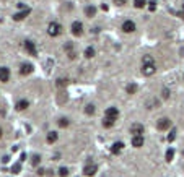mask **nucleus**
Listing matches in <instances>:
<instances>
[{"instance_id":"1","label":"nucleus","mask_w":184,"mask_h":177,"mask_svg":"<svg viewBox=\"0 0 184 177\" xmlns=\"http://www.w3.org/2000/svg\"><path fill=\"white\" fill-rule=\"evenodd\" d=\"M155 72H157V65H155L152 55H145L142 60V73L145 77H152Z\"/></svg>"},{"instance_id":"2","label":"nucleus","mask_w":184,"mask_h":177,"mask_svg":"<svg viewBox=\"0 0 184 177\" xmlns=\"http://www.w3.org/2000/svg\"><path fill=\"white\" fill-rule=\"evenodd\" d=\"M47 33H49V36L57 37L62 33V26L57 21H52V23H49V26H47Z\"/></svg>"},{"instance_id":"3","label":"nucleus","mask_w":184,"mask_h":177,"mask_svg":"<svg viewBox=\"0 0 184 177\" xmlns=\"http://www.w3.org/2000/svg\"><path fill=\"white\" fill-rule=\"evenodd\" d=\"M72 34L73 36H82L83 34V23L82 21H73L72 23Z\"/></svg>"},{"instance_id":"4","label":"nucleus","mask_w":184,"mask_h":177,"mask_svg":"<svg viewBox=\"0 0 184 177\" xmlns=\"http://www.w3.org/2000/svg\"><path fill=\"white\" fill-rule=\"evenodd\" d=\"M171 127V120L168 117H163V119H160V120L157 122V128L158 130H168Z\"/></svg>"},{"instance_id":"5","label":"nucleus","mask_w":184,"mask_h":177,"mask_svg":"<svg viewBox=\"0 0 184 177\" xmlns=\"http://www.w3.org/2000/svg\"><path fill=\"white\" fill-rule=\"evenodd\" d=\"M122 31L124 33H134L135 31V23L132 20H125L122 23Z\"/></svg>"},{"instance_id":"6","label":"nucleus","mask_w":184,"mask_h":177,"mask_svg":"<svg viewBox=\"0 0 184 177\" xmlns=\"http://www.w3.org/2000/svg\"><path fill=\"white\" fill-rule=\"evenodd\" d=\"M104 117H109V119H114V120H117V117H119L117 107H108L106 112H104Z\"/></svg>"},{"instance_id":"7","label":"nucleus","mask_w":184,"mask_h":177,"mask_svg":"<svg viewBox=\"0 0 184 177\" xmlns=\"http://www.w3.org/2000/svg\"><path fill=\"white\" fill-rule=\"evenodd\" d=\"M8 80H10V70L7 67H0V81L7 83Z\"/></svg>"},{"instance_id":"8","label":"nucleus","mask_w":184,"mask_h":177,"mask_svg":"<svg viewBox=\"0 0 184 177\" xmlns=\"http://www.w3.org/2000/svg\"><path fill=\"white\" fill-rule=\"evenodd\" d=\"M130 133H134V136H139L143 133V125L142 124H132L130 125Z\"/></svg>"},{"instance_id":"9","label":"nucleus","mask_w":184,"mask_h":177,"mask_svg":"<svg viewBox=\"0 0 184 177\" xmlns=\"http://www.w3.org/2000/svg\"><path fill=\"white\" fill-rule=\"evenodd\" d=\"M25 49H26V52L30 54V55H36V44H34L33 41H25Z\"/></svg>"},{"instance_id":"10","label":"nucleus","mask_w":184,"mask_h":177,"mask_svg":"<svg viewBox=\"0 0 184 177\" xmlns=\"http://www.w3.org/2000/svg\"><path fill=\"white\" fill-rule=\"evenodd\" d=\"M30 13H31V8H26V10H23V11H18V13L13 15V20L15 21H21V20H25Z\"/></svg>"},{"instance_id":"11","label":"nucleus","mask_w":184,"mask_h":177,"mask_svg":"<svg viewBox=\"0 0 184 177\" xmlns=\"http://www.w3.org/2000/svg\"><path fill=\"white\" fill-rule=\"evenodd\" d=\"M96 171H98L96 164H88V166H85L83 174L87 175V177H91V175H95V174H96Z\"/></svg>"},{"instance_id":"12","label":"nucleus","mask_w":184,"mask_h":177,"mask_svg":"<svg viewBox=\"0 0 184 177\" xmlns=\"http://www.w3.org/2000/svg\"><path fill=\"white\" fill-rule=\"evenodd\" d=\"M122 148H124L122 141H116V143H112V146H111V153L112 155H119V153L122 151Z\"/></svg>"},{"instance_id":"13","label":"nucleus","mask_w":184,"mask_h":177,"mask_svg":"<svg viewBox=\"0 0 184 177\" xmlns=\"http://www.w3.org/2000/svg\"><path fill=\"white\" fill-rule=\"evenodd\" d=\"M33 65L31 64H23L21 65V68H20V73L21 75H30V73H33Z\"/></svg>"},{"instance_id":"14","label":"nucleus","mask_w":184,"mask_h":177,"mask_svg":"<svg viewBox=\"0 0 184 177\" xmlns=\"http://www.w3.org/2000/svg\"><path fill=\"white\" fill-rule=\"evenodd\" d=\"M28 107H30V102H28L26 99H20L18 102H16V111H26Z\"/></svg>"},{"instance_id":"15","label":"nucleus","mask_w":184,"mask_h":177,"mask_svg":"<svg viewBox=\"0 0 184 177\" xmlns=\"http://www.w3.org/2000/svg\"><path fill=\"white\" fill-rule=\"evenodd\" d=\"M132 146H135V148H140V146H143V135H139V136H132Z\"/></svg>"},{"instance_id":"16","label":"nucleus","mask_w":184,"mask_h":177,"mask_svg":"<svg viewBox=\"0 0 184 177\" xmlns=\"http://www.w3.org/2000/svg\"><path fill=\"white\" fill-rule=\"evenodd\" d=\"M85 15H87L88 18L95 16V15H96V8L93 7V5H87V7H85Z\"/></svg>"},{"instance_id":"17","label":"nucleus","mask_w":184,"mask_h":177,"mask_svg":"<svg viewBox=\"0 0 184 177\" xmlns=\"http://www.w3.org/2000/svg\"><path fill=\"white\" fill-rule=\"evenodd\" d=\"M57 136H59V135H57V132H49L46 140H47V143L52 145V143H55V141H57Z\"/></svg>"},{"instance_id":"18","label":"nucleus","mask_w":184,"mask_h":177,"mask_svg":"<svg viewBox=\"0 0 184 177\" xmlns=\"http://www.w3.org/2000/svg\"><path fill=\"white\" fill-rule=\"evenodd\" d=\"M114 119H109V117H104V120H103V127H106V128H111L112 125H114Z\"/></svg>"},{"instance_id":"19","label":"nucleus","mask_w":184,"mask_h":177,"mask_svg":"<svg viewBox=\"0 0 184 177\" xmlns=\"http://www.w3.org/2000/svg\"><path fill=\"white\" fill-rule=\"evenodd\" d=\"M125 89H127L129 94H135L137 93V85L135 83H130V85H127V88H125Z\"/></svg>"},{"instance_id":"20","label":"nucleus","mask_w":184,"mask_h":177,"mask_svg":"<svg viewBox=\"0 0 184 177\" xmlns=\"http://www.w3.org/2000/svg\"><path fill=\"white\" fill-rule=\"evenodd\" d=\"M85 57H87V59L95 57V49L93 47H87V49H85Z\"/></svg>"},{"instance_id":"21","label":"nucleus","mask_w":184,"mask_h":177,"mask_svg":"<svg viewBox=\"0 0 184 177\" xmlns=\"http://www.w3.org/2000/svg\"><path fill=\"white\" fill-rule=\"evenodd\" d=\"M147 5V0H134V7L135 8H143Z\"/></svg>"},{"instance_id":"22","label":"nucleus","mask_w":184,"mask_h":177,"mask_svg":"<svg viewBox=\"0 0 184 177\" xmlns=\"http://www.w3.org/2000/svg\"><path fill=\"white\" fill-rule=\"evenodd\" d=\"M173 158H174V150H173V148H170V150L168 151H166V161H173Z\"/></svg>"},{"instance_id":"23","label":"nucleus","mask_w":184,"mask_h":177,"mask_svg":"<svg viewBox=\"0 0 184 177\" xmlns=\"http://www.w3.org/2000/svg\"><path fill=\"white\" fill-rule=\"evenodd\" d=\"M57 124H59V127L64 128V127H68V124H70V122H68V119L62 117V119H59V122H57Z\"/></svg>"},{"instance_id":"24","label":"nucleus","mask_w":184,"mask_h":177,"mask_svg":"<svg viewBox=\"0 0 184 177\" xmlns=\"http://www.w3.org/2000/svg\"><path fill=\"white\" fill-rule=\"evenodd\" d=\"M20 171H21V164L20 163H15L13 167H11V172H13V174H20Z\"/></svg>"},{"instance_id":"25","label":"nucleus","mask_w":184,"mask_h":177,"mask_svg":"<svg viewBox=\"0 0 184 177\" xmlns=\"http://www.w3.org/2000/svg\"><path fill=\"white\" fill-rule=\"evenodd\" d=\"M85 112H87L88 116H93V114H95V106L93 104H88L87 107H85Z\"/></svg>"},{"instance_id":"26","label":"nucleus","mask_w":184,"mask_h":177,"mask_svg":"<svg viewBox=\"0 0 184 177\" xmlns=\"http://www.w3.org/2000/svg\"><path fill=\"white\" fill-rule=\"evenodd\" d=\"M55 85H57L59 88H64V86H67V80H64V78H59V80L55 81Z\"/></svg>"},{"instance_id":"27","label":"nucleus","mask_w":184,"mask_h":177,"mask_svg":"<svg viewBox=\"0 0 184 177\" xmlns=\"http://www.w3.org/2000/svg\"><path fill=\"white\" fill-rule=\"evenodd\" d=\"M174 138H176V130L173 128V130H171V132H170V135H168V136H166V140H168V141H170V143H171V141H173Z\"/></svg>"},{"instance_id":"28","label":"nucleus","mask_w":184,"mask_h":177,"mask_svg":"<svg viewBox=\"0 0 184 177\" xmlns=\"http://www.w3.org/2000/svg\"><path fill=\"white\" fill-rule=\"evenodd\" d=\"M39 161H41V156H38V155H34V156L31 158V164H33V166H38Z\"/></svg>"},{"instance_id":"29","label":"nucleus","mask_w":184,"mask_h":177,"mask_svg":"<svg viewBox=\"0 0 184 177\" xmlns=\"http://www.w3.org/2000/svg\"><path fill=\"white\" fill-rule=\"evenodd\" d=\"M59 175H60V177H67V175H68V169H67V167H60V169H59Z\"/></svg>"},{"instance_id":"30","label":"nucleus","mask_w":184,"mask_h":177,"mask_svg":"<svg viewBox=\"0 0 184 177\" xmlns=\"http://www.w3.org/2000/svg\"><path fill=\"white\" fill-rule=\"evenodd\" d=\"M148 10H150V11L157 10V2H155V0H153V2H150V5H148Z\"/></svg>"},{"instance_id":"31","label":"nucleus","mask_w":184,"mask_h":177,"mask_svg":"<svg viewBox=\"0 0 184 177\" xmlns=\"http://www.w3.org/2000/svg\"><path fill=\"white\" fill-rule=\"evenodd\" d=\"M162 93H163V98H165V99H168V98H170V91L166 89V88H165V89L162 91Z\"/></svg>"},{"instance_id":"32","label":"nucleus","mask_w":184,"mask_h":177,"mask_svg":"<svg viewBox=\"0 0 184 177\" xmlns=\"http://www.w3.org/2000/svg\"><path fill=\"white\" fill-rule=\"evenodd\" d=\"M125 2H127V0H114L116 5H125Z\"/></svg>"},{"instance_id":"33","label":"nucleus","mask_w":184,"mask_h":177,"mask_svg":"<svg viewBox=\"0 0 184 177\" xmlns=\"http://www.w3.org/2000/svg\"><path fill=\"white\" fill-rule=\"evenodd\" d=\"M2 133H3V132H2V128H0V138H2Z\"/></svg>"},{"instance_id":"34","label":"nucleus","mask_w":184,"mask_h":177,"mask_svg":"<svg viewBox=\"0 0 184 177\" xmlns=\"http://www.w3.org/2000/svg\"><path fill=\"white\" fill-rule=\"evenodd\" d=\"M182 15H184V3H182Z\"/></svg>"},{"instance_id":"35","label":"nucleus","mask_w":184,"mask_h":177,"mask_svg":"<svg viewBox=\"0 0 184 177\" xmlns=\"http://www.w3.org/2000/svg\"><path fill=\"white\" fill-rule=\"evenodd\" d=\"M182 155H184V151H182Z\"/></svg>"}]
</instances>
